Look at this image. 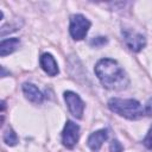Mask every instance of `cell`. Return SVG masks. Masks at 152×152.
<instances>
[{
  "mask_svg": "<svg viewBox=\"0 0 152 152\" xmlns=\"http://www.w3.org/2000/svg\"><path fill=\"white\" fill-rule=\"evenodd\" d=\"M78 138H80V126L74 121L68 120L62 132V141L64 146H66L68 148H72L78 141Z\"/></svg>",
  "mask_w": 152,
  "mask_h": 152,
  "instance_id": "277c9868",
  "label": "cell"
},
{
  "mask_svg": "<svg viewBox=\"0 0 152 152\" xmlns=\"http://www.w3.org/2000/svg\"><path fill=\"white\" fill-rule=\"evenodd\" d=\"M89 44L91 46L100 48V46H103L104 44H107V38L106 37H96V38H93Z\"/></svg>",
  "mask_w": 152,
  "mask_h": 152,
  "instance_id": "7c38bea8",
  "label": "cell"
},
{
  "mask_svg": "<svg viewBox=\"0 0 152 152\" xmlns=\"http://www.w3.org/2000/svg\"><path fill=\"white\" fill-rule=\"evenodd\" d=\"M145 114L146 115H152V99H150L147 101V103L145 104Z\"/></svg>",
  "mask_w": 152,
  "mask_h": 152,
  "instance_id": "9a60e30c",
  "label": "cell"
},
{
  "mask_svg": "<svg viewBox=\"0 0 152 152\" xmlns=\"http://www.w3.org/2000/svg\"><path fill=\"white\" fill-rule=\"evenodd\" d=\"M20 46V40L19 38H10V39H5L1 42L0 44V56L5 57L12 52H14Z\"/></svg>",
  "mask_w": 152,
  "mask_h": 152,
  "instance_id": "30bf717a",
  "label": "cell"
},
{
  "mask_svg": "<svg viewBox=\"0 0 152 152\" xmlns=\"http://www.w3.org/2000/svg\"><path fill=\"white\" fill-rule=\"evenodd\" d=\"M122 36L126 45L134 52H139L146 45V38L138 32H134L128 28H122Z\"/></svg>",
  "mask_w": 152,
  "mask_h": 152,
  "instance_id": "5b68a950",
  "label": "cell"
},
{
  "mask_svg": "<svg viewBox=\"0 0 152 152\" xmlns=\"http://www.w3.org/2000/svg\"><path fill=\"white\" fill-rule=\"evenodd\" d=\"M64 100L66 102V106H68L70 113L75 118L81 119L83 115V110H84V102L81 100V97L76 93L68 90L64 93Z\"/></svg>",
  "mask_w": 152,
  "mask_h": 152,
  "instance_id": "8992f818",
  "label": "cell"
},
{
  "mask_svg": "<svg viewBox=\"0 0 152 152\" xmlns=\"http://www.w3.org/2000/svg\"><path fill=\"white\" fill-rule=\"evenodd\" d=\"M90 21L82 14H74L70 17L69 32L75 40H81L86 37L90 28Z\"/></svg>",
  "mask_w": 152,
  "mask_h": 152,
  "instance_id": "3957f363",
  "label": "cell"
},
{
  "mask_svg": "<svg viewBox=\"0 0 152 152\" xmlns=\"http://www.w3.org/2000/svg\"><path fill=\"white\" fill-rule=\"evenodd\" d=\"M23 91H24L25 97L33 103H42L44 100V95L42 94V91L32 83H24Z\"/></svg>",
  "mask_w": 152,
  "mask_h": 152,
  "instance_id": "9c48e42d",
  "label": "cell"
},
{
  "mask_svg": "<svg viewBox=\"0 0 152 152\" xmlns=\"http://www.w3.org/2000/svg\"><path fill=\"white\" fill-rule=\"evenodd\" d=\"M108 138V131L107 129H99L94 133H91L87 140V144L90 150L93 151H99L102 146V144L107 140Z\"/></svg>",
  "mask_w": 152,
  "mask_h": 152,
  "instance_id": "ba28073f",
  "label": "cell"
},
{
  "mask_svg": "<svg viewBox=\"0 0 152 152\" xmlns=\"http://www.w3.org/2000/svg\"><path fill=\"white\" fill-rule=\"evenodd\" d=\"M95 74L100 82L108 89L122 90L127 88L129 80L120 64L112 58H102L95 65Z\"/></svg>",
  "mask_w": 152,
  "mask_h": 152,
  "instance_id": "6da1fadb",
  "label": "cell"
},
{
  "mask_svg": "<svg viewBox=\"0 0 152 152\" xmlns=\"http://www.w3.org/2000/svg\"><path fill=\"white\" fill-rule=\"evenodd\" d=\"M122 145L118 141V140H113L112 142H110V145H109V150H110V152H121L122 151Z\"/></svg>",
  "mask_w": 152,
  "mask_h": 152,
  "instance_id": "5bb4252c",
  "label": "cell"
},
{
  "mask_svg": "<svg viewBox=\"0 0 152 152\" xmlns=\"http://www.w3.org/2000/svg\"><path fill=\"white\" fill-rule=\"evenodd\" d=\"M144 145L147 147V148H150V150H152V126H151V128L148 129V132H147V134H146V137L144 138Z\"/></svg>",
  "mask_w": 152,
  "mask_h": 152,
  "instance_id": "4fadbf2b",
  "label": "cell"
},
{
  "mask_svg": "<svg viewBox=\"0 0 152 152\" xmlns=\"http://www.w3.org/2000/svg\"><path fill=\"white\" fill-rule=\"evenodd\" d=\"M42 69L49 75V76H56L58 74V65L55 59V57L51 53H43L39 59Z\"/></svg>",
  "mask_w": 152,
  "mask_h": 152,
  "instance_id": "52a82bcc",
  "label": "cell"
},
{
  "mask_svg": "<svg viewBox=\"0 0 152 152\" xmlns=\"http://www.w3.org/2000/svg\"><path fill=\"white\" fill-rule=\"evenodd\" d=\"M4 141L6 145L8 146H14L18 144V137L15 134V132L11 128H8L5 133H4Z\"/></svg>",
  "mask_w": 152,
  "mask_h": 152,
  "instance_id": "8fae6325",
  "label": "cell"
},
{
  "mask_svg": "<svg viewBox=\"0 0 152 152\" xmlns=\"http://www.w3.org/2000/svg\"><path fill=\"white\" fill-rule=\"evenodd\" d=\"M108 107L112 112L116 113L120 116H124L129 120L141 119L145 114V107L134 99H110L108 101Z\"/></svg>",
  "mask_w": 152,
  "mask_h": 152,
  "instance_id": "7a4b0ae2",
  "label": "cell"
}]
</instances>
